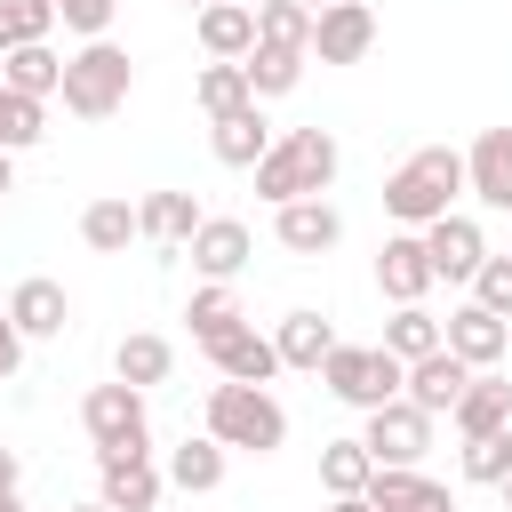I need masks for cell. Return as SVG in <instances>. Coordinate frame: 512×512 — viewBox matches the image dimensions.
<instances>
[{
  "label": "cell",
  "mask_w": 512,
  "mask_h": 512,
  "mask_svg": "<svg viewBox=\"0 0 512 512\" xmlns=\"http://www.w3.org/2000/svg\"><path fill=\"white\" fill-rule=\"evenodd\" d=\"M464 200V152L456 144H416L392 176H384V216L400 232H424L432 216H448Z\"/></svg>",
  "instance_id": "6da1fadb"
},
{
  "label": "cell",
  "mask_w": 512,
  "mask_h": 512,
  "mask_svg": "<svg viewBox=\"0 0 512 512\" xmlns=\"http://www.w3.org/2000/svg\"><path fill=\"white\" fill-rule=\"evenodd\" d=\"M336 168H344V152H336L328 128H280L272 152H264L248 176H256V200L280 208V200H312V192H328Z\"/></svg>",
  "instance_id": "7a4b0ae2"
},
{
  "label": "cell",
  "mask_w": 512,
  "mask_h": 512,
  "mask_svg": "<svg viewBox=\"0 0 512 512\" xmlns=\"http://www.w3.org/2000/svg\"><path fill=\"white\" fill-rule=\"evenodd\" d=\"M56 96H64L72 120H112V112L136 96V64H128V48H120L112 32H104V40H80V48L64 56Z\"/></svg>",
  "instance_id": "3957f363"
},
{
  "label": "cell",
  "mask_w": 512,
  "mask_h": 512,
  "mask_svg": "<svg viewBox=\"0 0 512 512\" xmlns=\"http://www.w3.org/2000/svg\"><path fill=\"white\" fill-rule=\"evenodd\" d=\"M200 432L208 440H224L232 456H272L280 440H288V408L264 392V384H216L208 392V408H200Z\"/></svg>",
  "instance_id": "277c9868"
},
{
  "label": "cell",
  "mask_w": 512,
  "mask_h": 512,
  "mask_svg": "<svg viewBox=\"0 0 512 512\" xmlns=\"http://www.w3.org/2000/svg\"><path fill=\"white\" fill-rule=\"evenodd\" d=\"M312 376L328 384V400H344V408H360V416H368V408L400 400V376H408V368H400L384 344H336Z\"/></svg>",
  "instance_id": "5b68a950"
},
{
  "label": "cell",
  "mask_w": 512,
  "mask_h": 512,
  "mask_svg": "<svg viewBox=\"0 0 512 512\" xmlns=\"http://www.w3.org/2000/svg\"><path fill=\"white\" fill-rule=\"evenodd\" d=\"M80 424H88V440L96 448H152V416H144V392L136 384H88V400H80Z\"/></svg>",
  "instance_id": "8992f818"
},
{
  "label": "cell",
  "mask_w": 512,
  "mask_h": 512,
  "mask_svg": "<svg viewBox=\"0 0 512 512\" xmlns=\"http://www.w3.org/2000/svg\"><path fill=\"white\" fill-rule=\"evenodd\" d=\"M432 424H440V416H424L416 400H384V408L360 416V448H368L376 464H424V456H432Z\"/></svg>",
  "instance_id": "52a82bcc"
},
{
  "label": "cell",
  "mask_w": 512,
  "mask_h": 512,
  "mask_svg": "<svg viewBox=\"0 0 512 512\" xmlns=\"http://www.w3.org/2000/svg\"><path fill=\"white\" fill-rule=\"evenodd\" d=\"M168 472L152 464V448H96V496L112 512H160Z\"/></svg>",
  "instance_id": "ba28073f"
},
{
  "label": "cell",
  "mask_w": 512,
  "mask_h": 512,
  "mask_svg": "<svg viewBox=\"0 0 512 512\" xmlns=\"http://www.w3.org/2000/svg\"><path fill=\"white\" fill-rule=\"evenodd\" d=\"M424 256H432V280L464 288V280L480 272V256H488V232H480V216H464V208L432 216V224H424Z\"/></svg>",
  "instance_id": "9c48e42d"
},
{
  "label": "cell",
  "mask_w": 512,
  "mask_h": 512,
  "mask_svg": "<svg viewBox=\"0 0 512 512\" xmlns=\"http://www.w3.org/2000/svg\"><path fill=\"white\" fill-rule=\"evenodd\" d=\"M368 48H376V8L368 0H328L312 16V56L320 64H360Z\"/></svg>",
  "instance_id": "30bf717a"
},
{
  "label": "cell",
  "mask_w": 512,
  "mask_h": 512,
  "mask_svg": "<svg viewBox=\"0 0 512 512\" xmlns=\"http://www.w3.org/2000/svg\"><path fill=\"white\" fill-rule=\"evenodd\" d=\"M440 344H448L464 368H496V360L512 352V320H496L488 304H472V296H464V304L440 320Z\"/></svg>",
  "instance_id": "8fae6325"
},
{
  "label": "cell",
  "mask_w": 512,
  "mask_h": 512,
  "mask_svg": "<svg viewBox=\"0 0 512 512\" xmlns=\"http://www.w3.org/2000/svg\"><path fill=\"white\" fill-rule=\"evenodd\" d=\"M272 240H280L288 256H328V248L344 240V216L328 208V192H312V200H280V208H272Z\"/></svg>",
  "instance_id": "7c38bea8"
},
{
  "label": "cell",
  "mask_w": 512,
  "mask_h": 512,
  "mask_svg": "<svg viewBox=\"0 0 512 512\" xmlns=\"http://www.w3.org/2000/svg\"><path fill=\"white\" fill-rule=\"evenodd\" d=\"M184 248H192V272H200V280H240L248 256H256V232H248L240 216H200V232H192Z\"/></svg>",
  "instance_id": "4fadbf2b"
},
{
  "label": "cell",
  "mask_w": 512,
  "mask_h": 512,
  "mask_svg": "<svg viewBox=\"0 0 512 512\" xmlns=\"http://www.w3.org/2000/svg\"><path fill=\"white\" fill-rule=\"evenodd\" d=\"M360 496H368L376 512H456V496H448L424 464H376Z\"/></svg>",
  "instance_id": "5bb4252c"
},
{
  "label": "cell",
  "mask_w": 512,
  "mask_h": 512,
  "mask_svg": "<svg viewBox=\"0 0 512 512\" xmlns=\"http://www.w3.org/2000/svg\"><path fill=\"white\" fill-rule=\"evenodd\" d=\"M464 192L496 216H512V128H480L464 152Z\"/></svg>",
  "instance_id": "9a60e30c"
},
{
  "label": "cell",
  "mask_w": 512,
  "mask_h": 512,
  "mask_svg": "<svg viewBox=\"0 0 512 512\" xmlns=\"http://www.w3.org/2000/svg\"><path fill=\"white\" fill-rule=\"evenodd\" d=\"M376 288L392 296V304H424L440 280H432V256H424V232H392L384 248H376Z\"/></svg>",
  "instance_id": "2e32d148"
},
{
  "label": "cell",
  "mask_w": 512,
  "mask_h": 512,
  "mask_svg": "<svg viewBox=\"0 0 512 512\" xmlns=\"http://www.w3.org/2000/svg\"><path fill=\"white\" fill-rule=\"evenodd\" d=\"M8 320H16V336H24V344H48V336H64V320H72V296H64V280H48V272L16 280V288H8Z\"/></svg>",
  "instance_id": "e0dca14e"
},
{
  "label": "cell",
  "mask_w": 512,
  "mask_h": 512,
  "mask_svg": "<svg viewBox=\"0 0 512 512\" xmlns=\"http://www.w3.org/2000/svg\"><path fill=\"white\" fill-rule=\"evenodd\" d=\"M464 384H472V368H464V360H456L448 344H432L424 360H408V376H400V400H416L424 416H448Z\"/></svg>",
  "instance_id": "ac0fdd59"
},
{
  "label": "cell",
  "mask_w": 512,
  "mask_h": 512,
  "mask_svg": "<svg viewBox=\"0 0 512 512\" xmlns=\"http://www.w3.org/2000/svg\"><path fill=\"white\" fill-rule=\"evenodd\" d=\"M192 32H200V48L216 64H240L256 48V8L248 0H208V8H192Z\"/></svg>",
  "instance_id": "d6986e66"
},
{
  "label": "cell",
  "mask_w": 512,
  "mask_h": 512,
  "mask_svg": "<svg viewBox=\"0 0 512 512\" xmlns=\"http://www.w3.org/2000/svg\"><path fill=\"white\" fill-rule=\"evenodd\" d=\"M208 152H216L224 168H256V160L272 152V120H264V104L248 96L240 112H224V120H208Z\"/></svg>",
  "instance_id": "ffe728a7"
},
{
  "label": "cell",
  "mask_w": 512,
  "mask_h": 512,
  "mask_svg": "<svg viewBox=\"0 0 512 512\" xmlns=\"http://www.w3.org/2000/svg\"><path fill=\"white\" fill-rule=\"evenodd\" d=\"M448 424H456L464 440H472V432H504V424H512V384H504L496 368H472V384L456 392Z\"/></svg>",
  "instance_id": "44dd1931"
},
{
  "label": "cell",
  "mask_w": 512,
  "mask_h": 512,
  "mask_svg": "<svg viewBox=\"0 0 512 512\" xmlns=\"http://www.w3.org/2000/svg\"><path fill=\"white\" fill-rule=\"evenodd\" d=\"M224 464H232V448L224 440H208V432H184L176 448H168V488H184V496H208V488H224Z\"/></svg>",
  "instance_id": "7402d4cb"
},
{
  "label": "cell",
  "mask_w": 512,
  "mask_h": 512,
  "mask_svg": "<svg viewBox=\"0 0 512 512\" xmlns=\"http://www.w3.org/2000/svg\"><path fill=\"white\" fill-rule=\"evenodd\" d=\"M192 232H200V200H192V192H144V200H136V240L184 248Z\"/></svg>",
  "instance_id": "603a6c76"
},
{
  "label": "cell",
  "mask_w": 512,
  "mask_h": 512,
  "mask_svg": "<svg viewBox=\"0 0 512 512\" xmlns=\"http://www.w3.org/2000/svg\"><path fill=\"white\" fill-rule=\"evenodd\" d=\"M208 360H216V376H232V384H272V376H280L272 336H256L248 320H240L232 336H216V344H208Z\"/></svg>",
  "instance_id": "cb8c5ba5"
},
{
  "label": "cell",
  "mask_w": 512,
  "mask_h": 512,
  "mask_svg": "<svg viewBox=\"0 0 512 512\" xmlns=\"http://www.w3.org/2000/svg\"><path fill=\"white\" fill-rule=\"evenodd\" d=\"M272 352H280V368H320V360L336 352V328H328V312H280V328H272Z\"/></svg>",
  "instance_id": "d4e9b609"
},
{
  "label": "cell",
  "mask_w": 512,
  "mask_h": 512,
  "mask_svg": "<svg viewBox=\"0 0 512 512\" xmlns=\"http://www.w3.org/2000/svg\"><path fill=\"white\" fill-rule=\"evenodd\" d=\"M168 368H176V344H168V336H152V328H136V336H120V344H112V376H120V384H136V392L168 384Z\"/></svg>",
  "instance_id": "484cf974"
},
{
  "label": "cell",
  "mask_w": 512,
  "mask_h": 512,
  "mask_svg": "<svg viewBox=\"0 0 512 512\" xmlns=\"http://www.w3.org/2000/svg\"><path fill=\"white\" fill-rule=\"evenodd\" d=\"M0 80H8L16 96H40V104H48L56 80H64V56H56L48 40H16V48L0 56Z\"/></svg>",
  "instance_id": "4316f807"
},
{
  "label": "cell",
  "mask_w": 512,
  "mask_h": 512,
  "mask_svg": "<svg viewBox=\"0 0 512 512\" xmlns=\"http://www.w3.org/2000/svg\"><path fill=\"white\" fill-rule=\"evenodd\" d=\"M184 320H192V344L208 352V344H216V336H232V328H240L248 312H240L232 280H200V288H192V304H184Z\"/></svg>",
  "instance_id": "83f0119b"
},
{
  "label": "cell",
  "mask_w": 512,
  "mask_h": 512,
  "mask_svg": "<svg viewBox=\"0 0 512 512\" xmlns=\"http://www.w3.org/2000/svg\"><path fill=\"white\" fill-rule=\"evenodd\" d=\"M80 240H88L96 256H120V248L136 240V200H120V192L88 200V208H80Z\"/></svg>",
  "instance_id": "f1b7e54d"
},
{
  "label": "cell",
  "mask_w": 512,
  "mask_h": 512,
  "mask_svg": "<svg viewBox=\"0 0 512 512\" xmlns=\"http://www.w3.org/2000/svg\"><path fill=\"white\" fill-rule=\"evenodd\" d=\"M240 72H248V96L264 104V96H288V88L304 80V56H296V48H264V40H256V48L240 56Z\"/></svg>",
  "instance_id": "f546056e"
},
{
  "label": "cell",
  "mask_w": 512,
  "mask_h": 512,
  "mask_svg": "<svg viewBox=\"0 0 512 512\" xmlns=\"http://www.w3.org/2000/svg\"><path fill=\"white\" fill-rule=\"evenodd\" d=\"M376 344H384V352L408 368V360H424V352L440 344V320H432L424 304H392V320H384V336H376Z\"/></svg>",
  "instance_id": "4dcf8cb0"
},
{
  "label": "cell",
  "mask_w": 512,
  "mask_h": 512,
  "mask_svg": "<svg viewBox=\"0 0 512 512\" xmlns=\"http://www.w3.org/2000/svg\"><path fill=\"white\" fill-rule=\"evenodd\" d=\"M368 472H376V456L360 448V432L320 448V488H328V496H360V488H368Z\"/></svg>",
  "instance_id": "1f68e13d"
},
{
  "label": "cell",
  "mask_w": 512,
  "mask_h": 512,
  "mask_svg": "<svg viewBox=\"0 0 512 512\" xmlns=\"http://www.w3.org/2000/svg\"><path fill=\"white\" fill-rule=\"evenodd\" d=\"M256 40H264V48H296V56H312V8H296V0H264V8H256Z\"/></svg>",
  "instance_id": "d6a6232c"
},
{
  "label": "cell",
  "mask_w": 512,
  "mask_h": 512,
  "mask_svg": "<svg viewBox=\"0 0 512 512\" xmlns=\"http://www.w3.org/2000/svg\"><path fill=\"white\" fill-rule=\"evenodd\" d=\"M192 104H200L208 120L240 112V104H248V72H240V64H216V56H208V64H200V80H192Z\"/></svg>",
  "instance_id": "836d02e7"
},
{
  "label": "cell",
  "mask_w": 512,
  "mask_h": 512,
  "mask_svg": "<svg viewBox=\"0 0 512 512\" xmlns=\"http://www.w3.org/2000/svg\"><path fill=\"white\" fill-rule=\"evenodd\" d=\"M0 88H8V80H0ZM40 136H48V104L8 88V96H0V152H32Z\"/></svg>",
  "instance_id": "e575fe53"
},
{
  "label": "cell",
  "mask_w": 512,
  "mask_h": 512,
  "mask_svg": "<svg viewBox=\"0 0 512 512\" xmlns=\"http://www.w3.org/2000/svg\"><path fill=\"white\" fill-rule=\"evenodd\" d=\"M456 472H464L472 488H496V480L512 472V424H504V432H472L464 456H456Z\"/></svg>",
  "instance_id": "d590c367"
},
{
  "label": "cell",
  "mask_w": 512,
  "mask_h": 512,
  "mask_svg": "<svg viewBox=\"0 0 512 512\" xmlns=\"http://www.w3.org/2000/svg\"><path fill=\"white\" fill-rule=\"evenodd\" d=\"M464 288H472V304H488L496 320H512V256H480V272Z\"/></svg>",
  "instance_id": "8d00e7d4"
},
{
  "label": "cell",
  "mask_w": 512,
  "mask_h": 512,
  "mask_svg": "<svg viewBox=\"0 0 512 512\" xmlns=\"http://www.w3.org/2000/svg\"><path fill=\"white\" fill-rule=\"evenodd\" d=\"M112 8H120V0H56V24L80 32V40H104V32H112Z\"/></svg>",
  "instance_id": "74e56055"
},
{
  "label": "cell",
  "mask_w": 512,
  "mask_h": 512,
  "mask_svg": "<svg viewBox=\"0 0 512 512\" xmlns=\"http://www.w3.org/2000/svg\"><path fill=\"white\" fill-rule=\"evenodd\" d=\"M0 16H8L16 40H48L56 32V0H0Z\"/></svg>",
  "instance_id": "f35d334b"
},
{
  "label": "cell",
  "mask_w": 512,
  "mask_h": 512,
  "mask_svg": "<svg viewBox=\"0 0 512 512\" xmlns=\"http://www.w3.org/2000/svg\"><path fill=\"white\" fill-rule=\"evenodd\" d=\"M16 368H24V336H16V320L0 304V384H16Z\"/></svg>",
  "instance_id": "ab89813d"
},
{
  "label": "cell",
  "mask_w": 512,
  "mask_h": 512,
  "mask_svg": "<svg viewBox=\"0 0 512 512\" xmlns=\"http://www.w3.org/2000/svg\"><path fill=\"white\" fill-rule=\"evenodd\" d=\"M16 488H24V456H16V448H0V496H16Z\"/></svg>",
  "instance_id": "60d3db41"
},
{
  "label": "cell",
  "mask_w": 512,
  "mask_h": 512,
  "mask_svg": "<svg viewBox=\"0 0 512 512\" xmlns=\"http://www.w3.org/2000/svg\"><path fill=\"white\" fill-rule=\"evenodd\" d=\"M16 192V152H0V200Z\"/></svg>",
  "instance_id": "b9f144b4"
},
{
  "label": "cell",
  "mask_w": 512,
  "mask_h": 512,
  "mask_svg": "<svg viewBox=\"0 0 512 512\" xmlns=\"http://www.w3.org/2000/svg\"><path fill=\"white\" fill-rule=\"evenodd\" d=\"M328 512H376L368 496H328Z\"/></svg>",
  "instance_id": "7bdbcfd3"
},
{
  "label": "cell",
  "mask_w": 512,
  "mask_h": 512,
  "mask_svg": "<svg viewBox=\"0 0 512 512\" xmlns=\"http://www.w3.org/2000/svg\"><path fill=\"white\" fill-rule=\"evenodd\" d=\"M8 48H16V32H8V16H0V56H8Z\"/></svg>",
  "instance_id": "ee69618b"
},
{
  "label": "cell",
  "mask_w": 512,
  "mask_h": 512,
  "mask_svg": "<svg viewBox=\"0 0 512 512\" xmlns=\"http://www.w3.org/2000/svg\"><path fill=\"white\" fill-rule=\"evenodd\" d=\"M0 512H32V504H24V496H0Z\"/></svg>",
  "instance_id": "f6af8a7d"
},
{
  "label": "cell",
  "mask_w": 512,
  "mask_h": 512,
  "mask_svg": "<svg viewBox=\"0 0 512 512\" xmlns=\"http://www.w3.org/2000/svg\"><path fill=\"white\" fill-rule=\"evenodd\" d=\"M72 512H112V504H104V496H96V504H72Z\"/></svg>",
  "instance_id": "bcb514c9"
},
{
  "label": "cell",
  "mask_w": 512,
  "mask_h": 512,
  "mask_svg": "<svg viewBox=\"0 0 512 512\" xmlns=\"http://www.w3.org/2000/svg\"><path fill=\"white\" fill-rule=\"evenodd\" d=\"M496 488H504V504H512V472H504V480H496Z\"/></svg>",
  "instance_id": "7dc6e473"
},
{
  "label": "cell",
  "mask_w": 512,
  "mask_h": 512,
  "mask_svg": "<svg viewBox=\"0 0 512 512\" xmlns=\"http://www.w3.org/2000/svg\"><path fill=\"white\" fill-rule=\"evenodd\" d=\"M296 8H312V16H320V8H328V0H296Z\"/></svg>",
  "instance_id": "c3c4849f"
},
{
  "label": "cell",
  "mask_w": 512,
  "mask_h": 512,
  "mask_svg": "<svg viewBox=\"0 0 512 512\" xmlns=\"http://www.w3.org/2000/svg\"><path fill=\"white\" fill-rule=\"evenodd\" d=\"M184 8H208V0H184Z\"/></svg>",
  "instance_id": "681fc988"
},
{
  "label": "cell",
  "mask_w": 512,
  "mask_h": 512,
  "mask_svg": "<svg viewBox=\"0 0 512 512\" xmlns=\"http://www.w3.org/2000/svg\"><path fill=\"white\" fill-rule=\"evenodd\" d=\"M248 8H264V0H248Z\"/></svg>",
  "instance_id": "f907efd6"
},
{
  "label": "cell",
  "mask_w": 512,
  "mask_h": 512,
  "mask_svg": "<svg viewBox=\"0 0 512 512\" xmlns=\"http://www.w3.org/2000/svg\"><path fill=\"white\" fill-rule=\"evenodd\" d=\"M0 96H8V88H0Z\"/></svg>",
  "instance_id": "816d5d0a"
}]
</instances>
